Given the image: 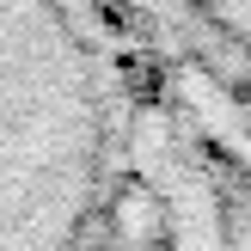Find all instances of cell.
<instances>
[{"label":"cell","instance_id":"1","mask_svg":"<svg viewBox=\"0 0 251 251\" xmlns=\"http://www.w3.org/2000/svg\"><path fill=\"white\" fill-rule=\"evenodd\" d=\"M141 55L117 0H0V251H92L123 196Z\"/></svg>","mask_w":251,"mask_h":251},{"label":"cell","instance_id":"2","mask_svg":"<svg viewBox=\"0 0 251 251\" xmlns=\"http://www.w3.org/2000/svg\"><path fill=\"white\" fill-rule=\"evenodd\" d=\"M117 12L153 68L251 117V0H117Z\"/></svg>","mask_w":251,"mask_h":251}]
</instances>
